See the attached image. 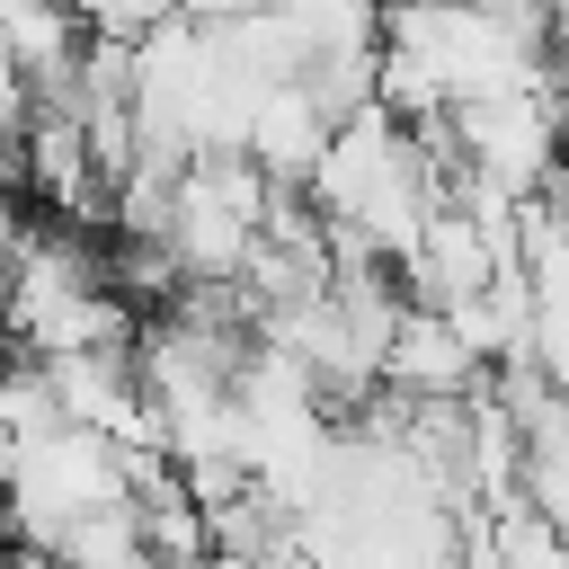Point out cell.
Listing matches in <instances>:
<instances>
[{
  "label": "cell",
  "instance_id": "8",
  "mask_svg": "<svg viewBox=\"0 0 569 569\" xmlns=\"http://www.w3.org/2000/svg\"><path fill=\"white\" fill-rule=\"evenodd\" d=\"M0 569H71V560H62V551H36V542H9Z\"/></svg>",
  "mask_w": 569,
  "mask_h": 569
},
{
  "label": "cell",
  "instance_id": "2",
  "mask_svg": "<svg viewBox=\"0 0 569 569\" xmlns=\"http://www.w3.org/2000/svg\"><path fill=\"white\" fill-rule=\"evenodd\" d=\"M445 151L462 178H489L498 196H533L560 160V98L551 89H489V98H453L436 116Z\"/></svg>",
  "mask_w": 569,
  "mask_h": 569
},
{
  "label": "cell",
  "instance_id": "7",
  "mask_svg": "<svg viewBox=\"0 0 569 569\" xmlns=\"http://www.w3.org/2000/svg\"><path fill=\"white\" fill-rule=\"evenodd\" d=\"M525 356L542 365V382L569 400V293H533V329H525Z\"/></svg>",
  "mask_w": 569,
  "mask_h": 569
},
{
  "label": "cell",
  "instance_id": "9",
  "mask_svg": "<svg viewBox=\"0 0 569 569\" xmlns=\"http://www.w3.org/2000/svg\"><path fill=\"white\" fill-rule=\"evenodd\" d=\"M489 9H516V0H489Z\"/></svg>",
  "mask_w": 569,
  "mask_h": 569
},
{
  "label": "cell",
  "instance_id": "5",
  "mask_svg": "<svg viewBox=\"0 0 569 569\" xmlns=\"http://www.w3.org/2000/svg\"><path fill=\"white\" fill-rule=\"evenodd\" d=\"M276 18L302 44V62H320V53H373L382 44V0H276Z\"/></svg>",
  "mask_w": 569,
  "mask_h": 569
},
{
  "label": "cell",
  "instance_id": "6",
  "mask_svg": "<svg viewBox=\"0 0 569 569\" xmlns=\"http://www.w3.org/2000/svg\"><path fill=\"white\" fill-rule=\"evenodd\" d=\"M53 551H62L71 569H142V560H151V551H142V525H133V498H116V507L80 516Z\"/></svg>",
  "mask_w": 569,
  "mask_h": 569
},
{
  "label": "cell",
  "instance_id": "1",
  "mask_svg": "<svg viewBox=\"0 0 569 569\" xmlns=\"http://www.w3.org/2000/svg\"><path fill=\"white\" fill-rule=\"evenodd\" d=\"M124 498V453L98 436V427H44V436H18L9 471H0V533L9 542H36L53 551L80 516L116 507Z\"/></svg>",
  "mask_w": 569,
  "mask_h": 569
},
{
  "label": "cell",
  "instance_id": "3",
  "mask_svg": "<svg viewBox=\"0 0 569 569\" xmlns=\"http://www.w3.org/2000/svg\"><path fill=\"white\" fill-rule=\"evenodd\" d=\"M480 373H489V365L453 338L445 311L400 302V320H391V338H382V382H391V391H409V400H453V391H471Z\"/></svg>",
  "mask_w": 569,
  "mask_h": 569
},
{
  "label": "cell",
  "instance_id": "4",
  "mask_svg": "<svg viewBox=\"0 0 569 569\" xmlns=\"http://www.w3.org/2000/svg\"><path fill=\"white\" fill-rule=\"evenodd\" d=\"M320 142H329V116L311 107V89H302V80H267L258 107H249V124H240V151H249L276 187H302L311 160H320Z\"/></svg>",
  "mask_w": 569,
  "mask_h": 569
},
{
  "label": "cell",
  "instance_id": "10",
  "mask_svg": "<svg viewBox=\"0 0 569 569\" xmlns=\"http://www.w3.org/2000/svg\"><path fill=\"white\" fill-rule=\"evenodd\" d=\"M0 356H9V338H0Z\"/></svg>",
  "mask_w": 569,
  "mask_h": 569
}]
</instances>
